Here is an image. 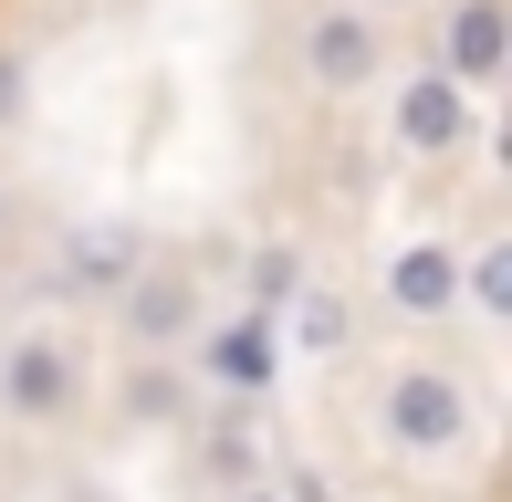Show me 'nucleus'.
Wrapping results in <instances>:
<instances>
[{
    "instance_id": "nucleus-1",
    "label": "nucleus",
    "mask_w": 512,
    "mask_h": 502,
    "mask_svg": "<svg viewBox=\"0 0 512 502\" xmlns=\"http://www.w3.org/2000/svg\"><path fill=\"white\" fill-rule=\"evenodd\" d=\"M377 429H387V450H408V461H460L471 450V429H481V408H471V387H460L450 367H398L387 377V398H377Z\"/></svg>"
},
{
    "instance_id": "nucleus-2",
    "label": "nucleus",
    "mask_w": 512,
    "mask_h": 502,
    "mask_svg": "<svg viewBox=\"0 0 512 502\" xmlns=\"http://www.w3.org/2000/svg\"><path fill=\"white\" fill-rule=\"evenodd\" d=\"M293 74H304V95H324V105L387 84V21L366 11V0H324L304 32H293Z\"/></svg>"
},
{
    "instance_id": "nucleus-3",
    "label": "nucleus",
    "mask_w": 512,
    "mask_h": 502,
    "mask_svg": "<svg viewBox=\"0 0 512 502\" xmlns=\"http://www.w3.org/2000/svg\"><path fill=\"white\" fill-rule=\"evenodd\" d=\"M115 304V335H126L136 356H178L189 335L209 325V304H199V272L189 262H168V251H147V262L126 272V283L105 293Z\"/></svg>"
},
{
    "instance_id": "nucleus-4",
    "label": "nucleus",
    "mask_w": 512,
    "mask_h": 502,
    "mask_svg": "<svg viewBox=\"0 0 512 502\" xmlns=\"http://www.w3.org/2000/svg\"><path fill=\"white\" fill-rule=\"evenodd\" d=\"M74 408H84L74 346H63L53 325H21L11 346H0V419H11V429H63Z\"/></svg>"
},
{
    "instance_id": "nucleus-5",
    "label": "nucleus",
    "mask_w": 512,
    "mask_h": 502,
    "mask_svg": "<svg viewBox=\"0 0 512 502\" xmlns=\"http://www.w3.org/2000/svg\"><path fill=\"white\" fill-rule=\"evenodd\" d=\"M189 356H199V377L209 387H230V398H272L283 387V314H262V304H241V314H220V325H199L189 335Z\"/></svg>"
},
{
    "instance_id": "nucleus-6",
    "label": "nucleus",
    "mask_w": 512,
    "mask_h": 502,
    "mask_svg": "<svg viewBox=\"0 0 512 502\" xmlns=\"http://www.w3.org/2000/svg\"><path fill=\"white\" fill-rule=\"evenodd\" d=\"M377 293H387V314H408V325H450V314H460V241L450 231L398 241L377 262Z\"/></svg>"
},
{
    "instance_id": "nucleus-7",
    "label": "nucleus",
    "mask_w": 512,
    "mask_h": 502,
    "mask_svg": "<svg viewBox=\"0 0 512 502\" xmlns=\"http://www.w3.org/2000/svg\"><path fill=\"white\" fill-rule=\"evenodd\" d=\"M471 105H481L471 84H450L439 63H418L398 95H387V126H398L408 157H460V147H471Z\"/></svg>"
},
{
    "instance_id": "nucleus-8",
    "label": "nucleus",
    "mask_w": 512,
    "mask_h": 502,
    "mask_svg": "<svg viewBox=\"0 0 512 502\" xmlns=\"http://www.w3.org/2000/svg\"><path fill=\"white\" fill-rule=\"evenodd\" d=\"M439 74L492 95L512 74V0H439Z\"/></svg>"
},
{
    "instance_id": "nucleus-9",
    "label": "nucleus",
    "mask_w": 512,
    "mask_h": 502,
    "mask_svg": "<svg viewBox=\"0 0 512 502\" xmlns=\"http://www.w3.org/2000/svg\"><path fill=\"white\" fill-rule=\"evenodd\" d=\"M147 262V231L136 220H63V283L74 293H115Z\"/></svg>"
},
{
    "instance_id": "nucleus-10",
    "label": "nucleus",
    "mask_w": 512,
    "mask_h": 502,
    "mask_svg": "<svg viewBox=\"0 0 512 502\" xmlns=\"http://www.w3.org/2000/svg\"><path fill=\"white\" fill-rule=\"evenodd\" d=\"M283 356H356V304L304 272V293L283 304Z\"/></svg>"
},
{
    "instance_id": "nucleus-11",
    "label": "nucleus",
    "mask_w": 512,
    "mask_h": 502,
    "mask_svg": "<svg viewBox=\"0 0 512 502\" xmlns=\"http://www.w3.org/2000/svg\"><path fill=\"white\" fill-rule=\"evenodd\" d=\"M460 314H481V325H512V231L460 241Z\"/></svg>"
},
{
    "instance_id": "nucleus-12",
    "label": "nucleus",
    "mask_w": 512,
    "mask_h": 502,
    "mask_svg": "<svg viewBox=\"0 0 512 502\" xmlns=\"http://www.w3.org/2000/svg\"><path fill=\"white\" fill-rule=\"evenodd\" d=\"M126 419H136V429L189 419V387H178V367H168V356H136V367H126Z\"/></svg>"
},
{
    "instance_id": "nucleus-13",
    "label": "nucleus",
    "mask_w": 512,
    "mask_h": 502,
    "mask_svg": "<svg viewBox=\"0 0 512 502\" xmlns=\"http://www.w3.org/2000/svg\"><path fill=\"white\" fill-rule=\"evenodd\" d=\"M241 283H251V304H262V314H283L293 293H304V251H293V241H251V251H241Z\"/></svg>"
},
{
    "instance_id": "nucleus-14",
    "label": "nucleus",
    "mask_w": 512,
    "mask_h": 502,
    "mask_svg": "<svg viewBox=\"0 0 512 502\" xmlns=\"http://www.w3.org/2000/svg\"><path fill=\"white\" fill-rule=\"evenodd\" d=\"M21 116H32V74L0 53V126H21Z\"/></svg>"
},
{
    "instance_id": "nucleus-15",
    "label": "nucleus",
    "mask_w": 512,
    "mask_h": 502,
    "mask_svg": "<svg viewBox=\"0 0 512 502\" xmlns=\"http://www.w3.org/2000/svg\"><path fill=\"white\" fill-rule=\"evenodd\" d=\"M220 502H293V492H283V482H272V471H251V482H230Z\"/></svg>"
},
{
    "instance_id": "nucleus-16",
    "label": "nucleus",
    "mask_w": 512,
    "mask_h": 502,
    "mask_svg": "<svg viewBox=\"0 0 512 502\" xmlns=\"http://www.w3.org/2000/svg\"><path fill=\"white\" fill-rule=\"evenodd\" d=\"M366 11H377V21H398V11H429V0H366Z\"/></svg>"
}]
</instances>
